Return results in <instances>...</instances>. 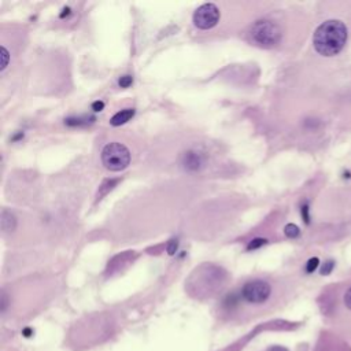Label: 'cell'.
<instances>
[{"instance_id":"obj_1","label":"cell","mask_w":351,"mask_h":351,"mask_svg":"<svg viewBox=\"0 0 351 351\" xmlns=\"http://www.w3.org/2000/svg\"><path fill=\"white\" fill-rule=\"evenodd\" d=\"M347 41V28L340 21H327L313 36L314 48L320 55L333 56L340 52Z\"/></svg>"},{"instance_id":"obj_2","label":"cell","mask_w":351,"mask_h":351,"mask_svg":"<svg viewBox=\"0 0 351 351\" xmlns=\"http://www.w3.org/2000/svg\"><path fill=\"white\" fill-rule=\"evenodd\" d=\"M251 39L255 44L263 48H272L281 40V30L277 24L272 21H257L251 28Z\"/></svg>"},{"instance_id":"obj_3","label":"cell","mask_w":351,"mask_h":351,"mask_svg":"<svg viewBox=\"0 0 351 351\" xmlns=\"http://www.w3.org/2000/svg\"><path fill=\"white\" fill-rule=\"evenodd\" d=\"M102 162L110 171H121L131 163V152L121 143H108L102 150Z\"/></svg>"},{"instance_id":"obj_4","label":"cell","mask_w":351,"mask_h":351,"mask_svg":"<svg viewBox=\"0 0 351 351\" xmlns=\"http://www.w3.org/2000/svg\"><path fill=\"white\" fill-rule=\"evenodd\" d=\"M270 295H272V287L268 281L253 280L244 284L238 299H243L244 302L250 305H263L265 302H268Z\"/></svg>"},{"instance_id":"obj_5","label":"cell","mask_w":351,"mask_h":351,"mask_svg":"<svg viewBox=\"0 0 351 351\" xmlns=\"http://www.w3.org/2000/svg\"><path fill=\"white\" fill-rule=\"evenodd\" d=\"M219 10L218 7L213 3H206L198 7V10L194 14V24L199 29H211L219 21Z\"/></svg>"},{"instance_id":"obj_6","label":"cell","mask_w":351,"mask_h":351,"mask_svg":"<svg viewBox=\"0 0 351 351\" xmlns=\"http://www.w3.org/2000/svg\"><path fill=\"white\" fill-rule=\"evenodd\" d=\"M133 115H135V110H133V108H125V110H121L120 112H117V114L110 120V124H111L112 127H120L122 124L129 121Z\"/></svg>"},{"instance_id":"obj_7","label":"cell","mask_w":351,"mask_h":351,"mask_svg":"<svg viewBox=\"0 0 351 351\" xmlns=\"http://www.w3.org/2000/svg\"><path fill=\"white\" fill-rule=\"evenodd\" d=\"M200 163H202L200 156L198 154H195V152H187L186 155H184V166H186L187 169L196 170V169L200 167Z\"/></svg>"},{"instance_id":"obj_8","label":"cell","mask_w":351,"mask_h":351,"mask_svg":"<svg viewBox=\"0 0 351 351\" xmlns=\"http://www.w3.org/2000/svg\"><path fill=\"white\" fill-rule=\"evenodd\" d=\"M2 228H3L5 232H10V230H13L15 228L14 215L7 213L6 210L3 211V214H2Z\"/></svg>"},{"instance_id":"obj_9","label":"cell","mask_w":351,"mask_h":351,"mask_svg":"<svg viewBox=\"0 0 351 351\" xmlns=\"http://www.w3.org/2000/svg\"><path fill=\"white\" fill-rule=\"evenodd\" d=\"M284 233L287 235L288 238H291V239H294V238H297V236H299V233H301V230H299V228H298L295 224H288L285 228H284Z\"/></svg>"},{"instance_id":"obj_10","label":"cell","mask_w":351,"mask_h":351,"mask_svg":"<svg viewBox=\"0 0 351 351\" xmlns=\"http://www.w3.org/2000/svg\"><path fill=\"white\" fill-rule=\"evenodd\" d=\"M343 306L347 312L351 313V285L346 289V292L343 295Z\"/></svg>"},{"instance_id":"obj_11","label":"cell","mask_w":351,"mask_h":351,"mask_svg":"<svg viewBox=\"0 0 351 351\" xmlns=\"http://www.w3.org/2000/svg\"><path fill=\"white\" fill-rule=\"evenodd\" d=\"M263 244H266V240L261 239V238H257V239H254L250 242L249 246H247V250L259 249V247H261V246H263Z\"/></svg>"},{"instance_id":"obj_12","label":"cell","mask_w":351,"mask_h":351,"mask_svg":"<svg viewBox=\"0 0 351 351\" xmlns=\"http://www.w3.org/2000/svg\"><path fill=\"white\" fill-rule=\"evenodd\" d=\"M318 263H320V261H318V258H312L309 259V262H307L306 265V272L307 273H313L316 269L318 268Z\"/></svg>"},{"instance_id":"obj_13","label":"cell","mask_w":351,"mask_h":351,"mask_svg":"<svg viewBox=\"0 0 351 351\" xmlns=\"http://www.w3.org/2000/svg\"><path fill=\"white\" fill-rule=\"evenodd\" d=\"M2 58H3V62H2V68H0V70L3 72V70L7 68V65H9V51H7L5 47H2Z\"/></svg>"},{"instance_id":"obj_14","label":"cell","mask_w":351,"mask_h":351,"mask_svg":"<svg viewBox=\"0 0 351 351\" xmlns=\"http://www.w3.org/2000/svg\"><path fill=\"white\" fill-rule=\"evenodd\" d=\"M132 81H133V78L131 76H124V77L120 78V87L128 88L132 84Z\"/></svg>"},{"instance_id":"obj_15","label":"cell","mask_w":351,"mask_h":351,"mask_svg":"<svg viewBox=\"0 0 351 351\" xmlns=\"http://www.w3.org/2000/svg\"><path fill=\"white\" fill-rule=\"evenodd\" d=\"M177 247H179V242L177 240H170V243L167 244V253L170 255H174V253L177 251Z\"/></svg>"},{"instance_id":"obj_16","label":"cell","mask_w":351,"mask_h":351,"mask_svg":"<svg viewBox=\"0 0 351 351\" xmlns=\"http://www.w3.org/2000/svg\"><path fill=\"white\" fill-rule=\"evenodd\" d=\"M263 351H289V350H288L287 347L278 346V344H276V346H270V347H268L266 350H263Z\"/></svg>"},{"instance_id":"obj_17","label":"cell","mask_w":351,"mask_h":351,"mask_svg":"<svg viewBox=\"0 0 351 351\" xmlns=\"http://www.w3.org/2000/svg\"><path fill=\"white\" fill-rule=\"evenodd\" d=\"M103 108H104V103H103V102L92 103V110H93V111H102Z\"/></svg>"},{"instance_id":"obj_18","label":"cell","mask_w":351,"mask_h":351,"mask_svg":"<svg viewBox=\"0 0 351 351\" xmlns=\"http://www.w3.org/2000/svg\"><path fill=\"white\" fill-rule=\"evenodd\" d=\"M332 268H333V263H332V262H327V263H325V266L322 268L321 273H322V274H328V273H329V272H331V270H332Z\"/></svg>"},{"instance_id":"obj_19","label":"cell","mask_w":351,"mask_h":351,"mask_svg":"<svg viewBox=\"0 0 351 351\" xmlns=\"http://www.w3.org/2000/svg\"><path fill=\"white\" fill-rule=\"evenodd\" d=\"M302 213H303V218H305V221H306V222H309V213H307V206H305V207H303Z\"/></svg>"},{"instance_id":"obj_20","label":"cell","mask_w":351,"mask_h":351,"mask_svg":"<svg viewBox=\"0 0 351 351\" xmlns=\"http://www.w3.org/2000/svg\"><path fill=\"white\" fill-rule=\"evenodd\" d=\"M69 14H70V9L66 7V9H64V13L59 15V17H61V18H65V15H69Z\"/></svg>"}]
</instances>
